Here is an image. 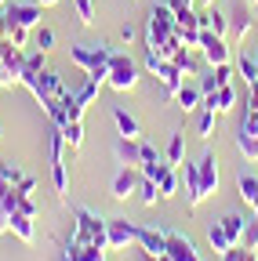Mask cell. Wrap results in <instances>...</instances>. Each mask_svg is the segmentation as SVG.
<instances>
[{"instance_id":"obj_1","label":"cell","mask_w":258,"mask_h":261,"mask_svg":"<svg viewBox=\"0 0 258 261\" xmlns=\"http://www.w3.org/2000/svg\"><path fill=\"white\" fill-rule=\"evenodd\" d=\"M73 218H77V221H73V232H69L73 243H80V247L99 243V247L109 250V243H106V218H102V214H95V211H87V207H77Z\"/></svg>"},{"instance_id":"obj_2","label":"cell","mask_w":258,"mask_h":261,"mask_svg":"<svg viewBox=\"0 0 258 261\" xmlns=\"http://www.w3.org/2000/svg\"><path fill=\"white\" fill-rule=\"evenodd\" d=\"M171 37H175V11L168 4H156L149 11V22H146V47L160 55V47H164Z\"/></svg>"},{"instance_id":"obj_3","label":"cell","mask_w":258,"mask_h":261,"mask_svg":"<svg viewBox=\"0 0 258 261\" xmlns=\"http://www.w3.org/2000/svg\"><path fill=\"white\" fill-rule=\"evenodd\" d=\"M138 84V65H135V58L127 55V51H113L109 55V87L113 91H131Z\"/></svg>"},{"instance_id":"obj_4","label":"cell","mask_w":258,"mask_h":261,"mask_svg":"<svg viewBox=\"0 0 258 261\" xmlns=\"http://www.w3.org/2000/svg\"><path fill=\"white\" fill-rule=\"evenodd\" d=\"M146 69H149L160 84H164V91H168L171 98H175V94H178V87L185 84V73L178 69L171 58H160L156 51H149V55H146Z\"/></svg>"},{"instance_id":"obj_5","label":"cell","mask_w":258,"mask_h":261,"mask_svg":"<svg viewBox=\"0 0 258 261\" xmlns=\"http://www.w3.org/2000/svg\"><path fill=\"white\" fill-rule=\"evenodd\" d=\"M109 55H113V47H106V44H73V47H69V62L80 65L84 73L109 65Z\"/></svg>"},{"instance_id":"obj_6","label":"cell","mask_w":258,"mask_h":261,"mask_svg":"<svg viewBox=\"0 0 258 261\" xmlns=\"http://www.w3.org/2000/svg\"><path fill=\"white\" fill-rule=\"evenodd\" d=\"M106 243H109V250L138 247V225L127 218H106Z\"/></svg>"},{"instance_id":"obj_7","label":"cell","mask_w":258,"mask_h":261,"mask_svg":"<svg viewBox=\"0 0 258 261\" xmlns=\"http://www.w3.org/2000/svg\"><path fill=\"white\" fill-rule=\"evenodd\" d=\"M40 4L33 0V4H22V0H8L4 4V18H8V25L15 22V25H26V29H37L40 25Z\"/></svg>"},{"instance_id":"obj_8","label":"cell","mask_w":258,"mask_h":261,"mask_svg":"<svg viewBox=\"0 0 258 261\" xmlns=\"http://www.w3.org/2000/svg\"><path fill=\"white\" fill-rule=\"evenodd\" d=\"M200 55H204V62L215 69V65H225V62H229V44H225V37L204 29V33H200Z\"/></svg>"},{"instance_id":"obj_9","label":"cell","mask_w":258,"mask_h":261,"mask_svg":"<svg viewBox=\"0 0 258 261\" xmlns=\"http://www.w3.org/2000/svg\"><path fill=\"white\" fill-rule=\"evenodd\" d=\"M138 181H142L138 167H120V174L113 178L109 196H113V200H127V196H135V192H138Z\"/></svg>"},{"instance_id":"obj_10","label":"cell","mask_w":258,"mask_h":261,"mask_svg":"<svg viewBox=\"0 0 258 261\" xmlns=\"http://www.w3.org/2000/svg\"><path fill=\"white\" fill-rule=\"evenodd\" d=\"M138 247H142V254L153 261V257H160L168 250V236L160 232V228H146V225H138Z\"/></svg>"},{"instance_id":"obj_11","label":"cell","mask_w":258,"mask_h":261,"mask_svg":"<svg viewBox=\"0 0 258 261\" xmlns=\"http://www.w3.org/2000/svg\"><path fill=\"white\" fill-rule=\"evenodd\" d=\"M168 236V254L175 257V261H200V254H197V247H193V240L189 236H182V232H164Z\"/></svg>"},{"instance_id":"obj_12","label":"cell","mask_w":258,"mask_h":261,"mask_svg":"<svg viewBox=\"0 0 258 261\" xmlns=\"http://www.w3.org/2000/svg\"><path fill=\"white\" fill-rule=\"evenodd\" d=\"M113 156L124 163V167H138V160H142V138H116Z\"/></svg>"},{"instance_id":"obj_13","label":"cell","mask_w":258,"mask_h":261,"mask_svg":"<svg viewBox=\"0 0 258 261\" xmlns=\"http://www.w3.org/2000/svg\"><path fill=\"white\" fill-rule=\"evenodd\" d=\"M185 192H189V207H200L207 200L204 181H200V163H185Z\"/></svg>"},{"instance_id":"obj_14","label":"cell","mask_w":258,"mask_h":261,"mask_svg":"<svg viewBox=\"0 0 258 261\" xmlns=\"http://www.w3.org/2000/svg\"><path fill=\"white\" fill-rule=\"evenodd\" d=\"M156 189H160V200H171V196H178V189H182L178 167L164 163V171H160V178H156Z\"/></svg>"},{"instance_id":"obj_15","label":"cell","mask_w":258,"mask_h":261,"mask_svg":"<svg viewBox=\"0 0 258 261\" xmlns=\"http://www.w3.org/2000/svg\"><path fill=\"white\" fill-rule=\"evenodd\" d=\"M200 181H204V192H207V196L218 192V160H215L211 152L200 156Z\"/></svg>"},{"instance_id":"obj_16","label":"cell","mask_w":258,"mask_h":261,"mask_svg":"<svg viewBox=\"0 0 258 261\" xmlns=\"http://www.w3.org/2000/svg\"><path fill=\"white\" fill-rule=\"evenodd\" d=\"M237 189H240V200H244L251 211H258V174L240 171V174H237Z\"/></svg>"},{"instance_id":"obj_17","label":"cell","mask_w":258,"mask_h":261,"mask_svg":"<svg viewBox=\"0 0 258 261\" xmlns=\"http://www.w3.org/2000/svg\"><path fill=\"white\" fill-rule=\"evenodd\" d=\"M175 102H178L185 113H197V109H200V102H204L200 84H182V87H178V94H175Z\"/></svg>"},{"instance_id":"obj_18","label":"cell","mask_w":258,"mask_h":261,"mask_svg":"<svg viewBox=\"0 0 258 261\" xmlns=\"http://www.w3.org/2000/svg\"><path fill=\"white\" fill-rule=\"evenodd\" d=\"M8 232H15L22 243H33V240H37V232H33V218H29V214H22V211H15V214H11V221H8Z\"/></svg>"},{"instance_id":"obj_19","label":"cell","mask_w":258,"mask_h":261,"mask_svg":"<svg viewBox=\"0 0 258 261\" xmlns=\"http://www.w3.org/2000/svg\"><path fill=\"white\" fill-rule=\"evenodd\" d=\"M113 123H116V130H120V138H142L138 120L127 113V109H120V106H113Z\"/></svg>"},{"instance_id":"obj_20","label":"cell","mask_w":258,"mask_h":261,"mask_svg":"<svg viewBox=\"0 0 258 261\" xmlns=\"http://www.w3.org/2000/svg\"><path fill=\"white\" fill-rule=\"evenodd\" d=\"M229 33H233V40H244L247 33H251V11H247L244 4L229 15Z\"/></svg>"},{"instance_id":"obj_21","label":"cell","mask_w":258,"mask_h":261,"mask_svg":"<svg viewBox=\"0 0 258 261\" xmlns=\"http://www.w3.org/2000/svg\"><path fill=\"white\" fill-rule=\"evenodd\" d=\"M240 102V94H237V87L233 84H225V87H218L215 91V113L222 116V113H233V106Z\"/></svg>"},{"instance_id":"obj_22","label":"cell","mask_w":258,"mask_h":261,"mask_svg":"<svg viewBox=\"0 0 258 261\" xmlns=\"http://www.w3.org/2000/svg\"><path fill=\"white\" fill-rule=\"evenodd\" d=\"M164 163H171V167H182V163H185V135H182V130L171 135L168 152H164Z\"/></svg>"},{"instance_id":"obj_23","label":"cell","mask_w":258,"mask_h":261,"mask_svg":"<svg viewBox=\"0 0 258 261\" xmlns=\"http://www.w3.org/2000/svg\"><path fill=\"white\" fill-rule=\"evenodd\" d=\"M200 29H211V33H218V37H225V33H229V18L211 8V11L200 15Z\"/></svg>"},{"instance_id":"obj_24","label":"cell","mask_w":258,"mask_h":261,"mask_svg":"<svg viewBox=\"0 0 258 261\" xmlns=\"http://www.w3.org/2000/svg\"><path fill=\"white\" fill-rule=\"evenodd\" d=\"M218 221H222L225 236H229L233 243H244V225H247V218H244V214H225V218H218Z\"/></svg>"},{"instance_id":"obj_25","label":"cell","mask_w":258,"mask_h":261,"mask_svg":"<svg viewBox=\"0 0 258 261\" xmlns=\"http://www.w3.org/2000/svg\"><path fill=\"white\" fill-rule=\"evenodd\" d=\"M207 240H211V247H215V254H225L229 247H237L229 236H225V228H222V221H211L207 225Z\"/></svg>"},{"instance_id":"obj_26","label":"cell","mask_w":258,"mask_h":261,"mask_svg":"<svg viewBox=\"0 0 258 261\" xmlns=\"http://www.w3.org/2000/svg\"><path fill=\"white\" fill-rule=\"evenodd\" d=\"M171 62L178 65V69H182L185 76H197V73H200V62L193 58V51H189V47H178V51L171 55Z\"/></svg>"},{"instance_id":"obj_27","label":"cell","mask_w":258,"mask_h":261,"mask_svg":"<svg viewBox=\"0 0 258 261\" xmlns=\"http://www.w3.org/2000/svg\"><path fill=\"white\" fill-rule=\"evenodd\" d=\"M237 149H240V156L247 160V163H258V135H237Z\"/></svg>"},{"instance_id":"obj_28","label":"cell","mask_w":258,"mask_h":261,"mask_svg":"<svg viewBox=\"0 0 258 261\" xmlns=\"http://www.w3.org/2000/svg\"><path fill=\"white\" fill-rule=\"evenodd\" d=\"M237 73L244 76V84H258V58H254V55H240Z\"/></svg>"},{"instance_id":"obj_29","label":"cell","mask_w":258,"mask_h":261,"mask_svg":"<svg viewBox=\"0 0 258 261\" xmlns=\"http://www.w3.org/2000/svg\"><path fill=\"white\" fill-rule=\"evenodd\" d=\"M51 178H55V192L62 196V200H66V196H69V178H66V163H51Z\"/></svg>"},{"instance_id":"obj_30","label":"cell","mask_w":258,"mask_h":261,"mask_svg":"<svg viewBox=\"0 0 258 261\" xmlns=\"http://www.w3.org/2000/svg\"><path fill=\"white\" fill-rule=\"evenodd\" d=\"M62 135H66L69 149H80L84 145V120H69L66 127H62Z\"/></svg>"},{"instance_id":"obj_31","label":"cell","mask_w":258,"mask_h":261,"mask_svg":"<svg viewBox=\"0 0 258 261\" xmlns=\"http://www.w3.org/2000/svg\"><path fill=\"white\" fill-rule=\"evenodd\" d=\"M138 200H142L146 207H156L160 189H156V181H153V178H142V181H138Z\"/></svg>"},{"instance_id":"obj_32","label":"cell","mask_w":258,"mask_h":261,"mask_svg":"<svg viewBox=\"0 0 258 261\" xmlns=\"http://www.w3.org/2000/svg\"><path fill=\"white\" fill-rule=\"evenodd\" d=\"M73 11H77L80 25H95V0H73Z\"/></svg>"},{"instance_id":"obj_33","label":"cell","mask_w":258,"mask_h":261,"mask_svg":"<svg viewBox=\"0 0 258 261\" xmlns=\"http://www.w3.org/2000/svg\"><path fill=\"white\" fill-rule=\"evenodd\" d=\"M215 116H218L215 109H204V113L197 116V135H200V138H211V135H215Z\"/></svg>"},{"instance_id":"obj_34","label":"cell","mask_w":258,"mask_h":261,"mask_svg":"<svg viewBox=\"0 0 258 261\" xmlns=\"http://www.w3.org/2000/svg\"><path fill=\"white\" fill-rule=\"evenodd\" d=\"M4 37H8V40H11L15 47H26V44H29V29H26V25H15V22H11V25L4 29Z\"/></svg>"},{"instance_id":"obj_35","label":"cell","mask_w":258,"mask_h":261,"mask_svg":"<svg viewBox=\"0 0 258 261\" xmlns=\"http://www.w3.org/2000/svg\"><path fill=\"white\" fill-rule=\"evenodd\" d=\"M244 247L258 250V218H247V225H244Z\"/></svg>"},{"instance_id":"obj_36","label":"cell","mask_w":258,"mask_h":261,"mask_svg":"<svg viewBox=\"0 0 258 261\" xmlns=\"http://www.w3.org/2000/svg\"><path fill=\"white\" fill-rule=\"evenodd\" d=\"M0 178H4L8 185H18V181H22L26 174H22V171L15 167V163H0Z\"/></svg>"},{"instance_id":"obj_37","label":"cell","mask_w":258,"mask_h":261,"mask_svg":"<svg viewBox=\"0 0 258 261\" xmlns=\"http://www.w3.org/2000/svg\"><path fill=\"white\" fill-rule=\"evenodd\" d=\"M240 130H244V135H258V109H247V113H244Z\"/></svg>"},{"instance_id":"obj_38","label":"cell","mask_w":258,"mask_h":261,"mask_svg":"<svg viewBox=\"0 0 258 261\" xmlns=\"http://www.w3.org/2000/svg\"><path fill=\"white\" fill-rule=\"evenodd\" d=\"M37 47L40 51H51L55 47V33L51 29H37Z\"/></svg>"},{"instance_id":"obj_39","label":"cell","mask_w":258,"mask_h":261,"mask_svg":"<svg viewBox=\"0 0 258 261\" xmlns=\"http://www.w3.org/2000/svg\"><path fill=\"white\" fill-rule=\"evenodd\" d=\"M84 261H106V247L87 243V247H84Z\"/></svg>"},{"instance_id":"obj_40","label":"cell","mask_w":258,"mask_h":261,"mask_svg":"<svg viewBox=\"0 0 258 261\" xmlns=\"http://www.w3.org/2000/svg\"><path fill=\"white\" fill-rule=\"evenodd\" d=\"M244 254H247V247H244V243H237V247H229V250L218 254V257H222V261H244Z\"/></svg>"},{"instance_id":"obj_41","label":"cell","mask_w":258,"mask_h":261,"mask_svg":"<svg viewBox=\"0 0 258 261\" xmlns=\"http://www.w3.org/2000/svg\"><path fill=\"white\" fill-rule=\"evenodd\" d=\"M15 189H18V196H33V189H37V178H33V174H26V178H22Z\"/></svg>"},{"instance_id":"obj_42","label":"cell","mask_w":258,"mask_h":261,"mask_svg":"<svg viewBox=\"0 0 258 261\" xmlns=\"http://www.w3.org/2000/svg\"><path fill=\"white\" fill-rule=\"evenodd\" d=\"M18 211L29 214V218H37V203H33V196H18Z\"/></svg>"},{"instance_id":"obj_43","label":"cell","mask_w":258,"mask_h":261,"mask_svg":"<svg viewBox=\"0 0 258 261\" xmlns=\"http://www.w3.org/2000/svg\"><path fill=\"white\" fill-rule=\"evenodd\" d=\"M8 221H11V211H8L4 203H0V236H4V232H8Z\"/></svg>"},{"instance_id":"obj_44","label":"cell","mask_w":258,"mask_h":261,"mask_svg":"<svg viewBox=\"0 0 258 261\" xmlns=\"http://www.w3.org/2000/svg\"><path fill=\"white\" fill-rule=\"evenodd\" d=\"M193 4H197V0H168L171 11H185V8H193Z\"/></svg>"},{"instance_id":"obj_45","label":"cell","mask_w":258,"mask_h":261,"mask_svg":"<svg viewBox=\"0 0 258 261\" xmlns=\"http://www.w3.org/2000/svg\"><path fill=\"white\" fill-rule=\"evenodd\" d=\"M131 37H135V29H131V25H124V29H120V40H124V44H131Z\"/></svg>"},{"instance_id":"obj_46","label":"cell","mask_w":258,"mask_h":261,"mask_svg":"<svg viewBox=\"0 0 258 261\" xmlns=\"http://www.w3.org/2000/svg\"><path fill=\"white\" fill-rule=\"evenodd\" d=\"M244 261H258V250H247V254H244Z\"/></svg>"},{"instance_id":"obj_47","label":"cell","mask_w":258,"mask_h":261,"mask_svg":"<svg viewBox=\"0 0 258 261\" xmlns=\"http://www.w3.org/2000/svg\"><path fill=\"white\" fill-rule=\"evenodd\" d=\"M37 4H40V8H55V4H58V0H37Z\"/></svg>"},{"instance_id":"obj_48","label":"cell","mask_w":258,"mask_h":261,"mask_svg":"<svg viewBox=\"0 0 258 261\" xmlns=\"http://www.w3.org/2000/svg\"><path fill=\"white\" fill-rule=\"evenodd\" d=\"M153 261H175V257H171V254L164 250V254H160V257H153Z\"/></svg>"},{"instance_id":"obj_49","label":"cell","mask_w":258,"mask_h":261,"mask_svg":"<svg viewBox=\"0 0 258 261\" xmlns=\"http://www.w3.org/2000/svg\"><path fill=\"white\" fill-rule=\"evenodd\" d=\"M197 4H211V0H197Z\"/></svg>"},{"instance_id":"obj_50","label":"cell","mask_w":258,"mask_h":261,"mask_svg":"<svg viewBox=\"0 0 258 261\" xmlns=\"http://www.w3.org/2000/svg\"><path fill=\"white\" fill-rule=\"evenodd\" d=\"M4 4H8V0H0V8H4Z\"/></svg>"},{"instance_id":"obj_51","label":"cell","mask_w":258,"mask_h":261,"mask_svg":"<svg viewBox=\"0 0 258 261\" xmlns=\"http://www.w3.org/2000/svg\"><path fill=\"white\" fill-rule=\"evenodd\" d=\"M247 4H258V0H247Z\"/></svg>"},{"instance_id":"obj_52","label":"cell","mask_w":258,"mask_h":261,"mask_svg":"<svg viewBox=\"0 0 258 261\" xmlns=\"http://www.w3.org/2000/svg\"><path fill=\"white\" fill-rule=\"evenodd\" d=\"M0 135H4V127H0Z\"/></svg>"},{"instance_id":"obj_53","label":"cell","mask_w":258,"mask_h":261,"mask_svg":"<svg viewBox=\"0 0 258 261\" xmlns=\"http://www.w3.org/2000/svg\"><path fill=\"white\" fill-rule=\"evenodd\" d=\"M0 185H4V178H0Z\"/></svg>"},{"instance_id":"obj_54","label":"cell","mask_w":258,"mask_h":261,"mask_svg":"<svg viewBox=\"0 0 258 261\" xmlns=\"http://www.w3.org/2000/svg\"><path fill=\"white\" fill-rule=\"evenodd\" d=\"M254 218H258V211H254Z\"/></svg>"}]
</instances>
